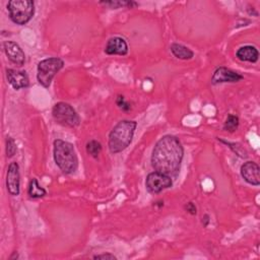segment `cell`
Instances as JSON below:
<instances>
[{"label":"cell","mask_w":260,"mask_h":260,"mask_svg":"<svg viewBox=\"0 0 260 260\" xmlns=\"http://www.w3.org/2000/svg\"><path fill=\"white\" fill-rule=\"evenodd\" d=\"M184 148L180 140L173 135L162 136L154 145L151 154V166L154 171L172 179L180 173Z\"/></svg>","instance_id":"1"},{"label":"cell","mask_w":260,"mask_h":260,"mask_svg":"<svg viewBox=\"0 0 260 260\" xmlns=\"http://www.w3.org/2000/svg\"><path fill=\"white\" fill-rule=\"evenodd\" d=\"M136 127L135 121L122 120L118 122L109 134V150L115 154L126 149L133 139Z\"/></svg>","instance_id":"2"},{"label":"cell","mask_w":260,"mask_h":260,"mask_svg":"<svg viewBox=\"0 0 260 260\" xmlns=\"http://www.w3.org/2000/svg\"><path fill=\"white\" fill-rule=\"evenodd\" d=\"M53 153L56 165L64 174H72L77 170L78 158L72 143L56 139L54 141Z\"/></svg>","instance_id":"3"},{"label":"cell","mask_w":260,"mask_h":260,"mask_svg":"<svg viewBox=\"0 0 260 260\" xmlns=\"http://www.w3.org/2000/svg\"><path fill=\"white\" fill-rule=\"evenodd\" d=\"M11 20L19 25L27 23L35 13V4L31 0H11L7 4Z\"/></svg>","instance_id":"4"},{"label":"cell","mask_w":260,"mask_h":260,"mask_svg":"<svg viewBox=\"0 0 260 260\" xmlns=\"http://www.w3.org/2000/svg\"><path fill=\"white\" fill-rule=\"evenodd\" d=\"M64 66V61L58 57L47 58L39 62L37 67V79L40 84L48 88L53 77Z\"/></svg>","instance_id":"5"},{"label":"cell","mask_w":260,"mask_h":260,"mask_svg":"<svg viewBox=\"0 0 260 260\" xmlns=\"http://www.w3.org/2000/svg\"><path fill=\"white\" fill-rule=\"evenodd\" d=\"M52 116L56 123L62 126L74 128L80 123V118L73 107L64 102H59L54 105Z\"/></svg>","instance_id":"6"},{"label":"cell","mask_w":260,"mask_h":260,"mask_svg":"<svg viewBox=\"0 0 260 260\" xmlns=\"http://www.w3.org/2000/svg\"><path fill=\"white\" fill-rule=\"evenodd\" d=\"M172 185H173V180L171 177L156 171L149 173L145 181V187L147 191L152 194L159 193L162 190L172 187Z\"/></svg>","instance_id":"7"},{"label":"cell","mask_w":260,"mask_h":260,"mask_svg":"<svg viewBox=\"0 0 260 260\" xmlns=\"http://www.w3.org/2000/svg\"><path fill=\"white\" fill-rule=\"evenodd\" d=\"M6 187L10 195L17 196L19 194L20 176H19V166L16 161H12L8 166L7 175H6Z\"/></svg>","instance_id":"8"},{"label":"cell","mask_w":260,"mask_h":260,"mask_svg":"<svg viewBox=\"0 0 260 260\" xmlns=\"http://www.w3.org/2000/svg\"><path fill=\"white\" fill-rule=\"evenodd\" d=\"M4 52L7 58L15 65L22 66L25 62V55L19 45L12 41H7L3 44Z\"/></svg>","instance_id":"9"},{"label":"cell","mask_w":260,"mask_h":260,"mask_svg":"<svg viewBox=\"0 0 260 260\" xmlns=\"http://www.w3.org/2000/svg\"><path fill=\"white\" fill-rule=\"evenodd\" d=\"M243 78V75L232 69H229L226 67H218L211 77V82L213 84L224 82H238Z\"/></svg>","instance_id":"10"},{"label":"cell","mask_w":260,"mask_h":260,"mask_svg":"<svg viewBox=\"0 0 260 260\" xmlns=\"http://www.w3.org/2000/svg\"><path fill=\"white\" fill-rule=\"evenodd\" d=\"M241 175L243 179L254 186L260 184V168L254 161H247L241 167Z\"/></svg>","instance_id":"11"},{"label":"cell","mask_w":260,"mask_h":260,"mask_svg":"<svg viewBox=\"0 0 260 260\" xmlns=\"http://www.w3.org/2000/svg\"><path fill=\"white\" fill-rule=\"evenodd\" d=\"M6 77L9 84L16 90L27 87L29 85V79L25 71L6 69Z\"/></svg>","instance_id":"12"},{"label":"cell","mask_w":260,"mask_h":260,"mask_svg":"<svg viewBox=\"0 0 260 260\" xmlns=\"http://www.w3.org/2000/svg\"><path fill=\"white\" fill-rule=\"evenodd\" d=\"M105 53L108 55L124 56L128 53V45L126 41L120 37L111 38L105 47Z\"/></svg>","instance_id":"13"},{"label":"cell","mask_w":260,"mask_h":260,"mask_svg":"<svg viewBox=\"0 0 260 260\" xmlns=\"http://www.w3.org/2000/svg\"><path fill=\"white\" fill-rule=\"evenodd\" d=\"M237 57L241 61L255 63L259 58V52L254 46H244L237 51Z\"/></svg>","instance_id":"14"},{"label":"cell","mask_w":260,"mask_h":260,"mask_svg":"<svg viewBox=\"0 0 260 260\" xmlns=\"http://www.w3.org/2000/svg\"><path fill=\"white\" fill-rule=\"evenodd\" d=\"M171 52L176 58L181 60H189L194 56V53L192 50H190L186 46H183L177 43H174L171 45Z\"/></svg>","instance_id":"15"},{"label":"cell","mask_w":260,"mask_h":260,"mask_svg":"<svg viewBox=\"0 0 260 260\" xmlns=\"http://www.w3.org/2000/svg\"><path fill=\"white\" fill-rule=\"evenodd\" d=\"M27 194L30 198H41L47 194V191L39 184L36 178H32L28 184Z\"/></svg>","instance_id":"16"},{"label":"cell","mask_w":260,"mask_h":260,"mask_svg":"<svg viewBox=\"0 0 260 260\" xmlns=\"http://www.w3.org/2000/svg\"><path fill=\"white\" fill-rule=\"evenodd\" d=\"M85 148H86V152L90 156L96 158L102 151V144L96 140H90L86 143Z\"/></svg>","instance_id":"17"},{"label":"cell","mask_w":260,"mask_h":260,"mask_svg":"<svg viewBox=\"0 0 260 260\" xmlns=\"http://www.w3.org/2000/svg\"><path fill=\"white\" fill-rule=\"evenodd\" d=\"M239 127V118L236 115L230 114L223 124V129L231 133L235 132Z\"/></svg>","instance_id":"18"},{"label":"cell","mask_w":260,"mask_h":260,"mask_svg":"<svg viewBox=\"0 0 260 260\" xmlns=\"http://www.w3.org/2000/svg\"><path fill=\"white\" fill-rule=\"evenodd\" d=\"M102 4H105V5H109L113 8H119V7H123V6H127V7H133V6H136L137 3L136 2H133V1H109V2H101Z\"/></svg>","instance_id":"19"},{"label":"cell","mask_w":260,"mask_h":260,"mask_svg":"<svg viewBox=\"0 0 260 260\" xmlns=\"http://www.w3.org/2000/svg\"><path fill=\"white\" fill-rule=\"evenodd\" d=\"M16 152V144L14 142V139L10 136H7L6 138V155L7 157H11Z\"/></svg>","instance_id":"20"},{"label":"cell","mask_w":260,"mask_h":260,"mask_svg":"<svg viewBox=\"0 0 260 260\" xmlns=\"http://www.w3.org/2000/svg\"><path fill=\"white\" fill-rule=\"evenodd\" d=\"M116 104H117V106H118L122 111L127 112V111H129V110L131 109L130 104H129L128 102H126V101H125V98H124L123 95H121V94H119V95L117 96V99H116Z\"/></svg>","instance_id":"21"},{"label":"cell","mask_w":260,"mask_h":260,"mask_svg":"<svg viewBox=\"0 0 260 260\" xmlns=\"http://www.w3.org/2000/svg\"><path fill=\"white\" fill-rule=\"evenodd\" d=\"M185 210H186L188 213L192 214V215H195V214L197 213V208H196V206H195V204H194L193 202H188V203L185 205Z\"/></svg>","instance_id":"22"},{"label":"cell","mask_w":260,"mask_h":260,"mask_svg":"<svg viewBox=\"0 0 260 260\" xmlns=\"http://www.w3.org/2000/svg\"><path fill=\"white\" fill-rule=\"evenodd\" d=\"M93 258H94V259H116V257H115L114 255L109 254V253H107V254H100V255H95V256H93Z\"/></svg>","instance_id":"23"},{"label":"cell","mask_w":260,"mask_h":260,"mask_svg":"<svg viewBox=\"0 0 260 260\" xmlns=\"http://www.w3.org/2000/svg\"><path fill=\"white\" fill-rule=\"evenodd\" d=\"M202 223L204 226H207V224L209 223V216L207 214H205L203 217H202Z\"/></svg>","instance_id":"24"}]
</instances>
